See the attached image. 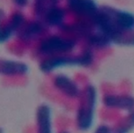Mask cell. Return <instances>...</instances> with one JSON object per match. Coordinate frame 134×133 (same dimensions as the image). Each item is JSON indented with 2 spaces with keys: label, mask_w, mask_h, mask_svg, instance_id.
I'll list each match as a JSON object with an SVG mask.
<instances>
[{
  "label": "cell",
  "mask_w": 134,
  "mask_h": 133,
  "mask_svg": "<svg viewBox=\"0 0 134 133\" xmlns=\"http://www.w3.org/2000/svg\"><path fill=\"white\" fill-rule=\"evenodd\" d=\"M44 31V25L41 22H32L24 24L23 27L18 31V36L24 41H29L36 38L42 34Z\"/></svg>",
  "instance_id": "8fae6325"
},
{
  "label": "cell",
  "mask_w": 134,
  "mask_h": 133,
  "mask_svg": "<svg viewBox=\"0 0 134 133\" xmlns=\"http://www.w3.org/2000/svg\"><path fill=\"white\" fill-rule=\"evenodd\" d=\"M69 10L78 16L94 19L97 15L99 7L94 0H67Z\"/></svg>",
  "instance_id": "5b68a950"
},
{
  "label": "cell",
  "mask_w": 134,
  "mask_h": 133,
  "mask_svg": "<svg viewBox=\"0 0 134 133\" xmlns=\"http://www.w3.org/2000/svg\"><path fill=\"white\" fill-rule=\"evenodd\" d=\"M65 10L60 7H52L49 10L44 16V20L49 26H61L65 19Z\"/></svg>",
  "instance_id": "7c38bea8"
},
{
  "label": "cell",
  "mask_w": 134,
  "mask_h": 133,
  "mask_svg": "<svg viewBox=\"0 0 134 133\" xmlns=\"http://www.w3.org/2000/svg\"><path fill=\"white\" fill-rule=\"evenodd\" d=\"M13 1H14V3L16 5H18V7H24L28 4L29 0H13Z\"/></svg>",
  "instance_id": "e0dca14e"
},
{
  "label": "cell",
  "mask_w": 134,
  "mask_h": 133,
  "mask_svg": "<svg viewBox=\"0 0 134 133\" xmlns=\"http://www.w3.org/2000/svg\"><path fill=\"white\" fill-rule=\"evenodd\" d=\"M34 14L38 17H44L51 7L49 0H34Z\"/></svg>",
  "instance_id": "9a60e30c"
},
{
  "label": "cell",
  "mask_w": 134,
  "mask_h": 133,
  "mask_svg": "<svg viewBox=\"0 0 134 133\" xmlns=\"http://www.w3.org/2000/svg\"><path fill=\"white\" fill-rule=\"evenodd\" d=\"M92 22L114 43L115 40L122 32L134 30V15L123 10L116 9L109 5L99 7L97 15L92 20Z\"/></svg>",
  "instance_id": "6da1fadb"
},
{
  "label": "cell",
  "mask_w": 134,
  "mask_h": 133,
  "mask_svg": "<svg viewBox=\"0 0 134 133\" xmlns=\"http://www.w3.org/2000/svg\"><path fill=\"white\" fill-rule=\"evenodd\" d=\"M53 85L60 93L69 98L79 97L81 94L77 84L66 75H57L53 79Z\"/></svg>",
  "instance_id": "8992f818"
},
{
  "label": "cell",
  "mask_w": 134,
  "mask_h": 133,
  "mask_svg": "<svg viewBox=\"0 0 134 133\" xmlns=\"http://www.w3.org/2000/svg\"><path fill=\"white\" fill-rule=\"evenodd\" d=\"M94 56L92 51L86 50L77 56L56 55L45 59L40 64V69L43 73H49L54 69L65 66L88 67L93 63Z\"/></svg>",
  "instance_id": "3957f363"
},
{
  "label": "cell",
  "mask_w": 134,
  "mask_h": 133,
  "mask_svg": "<svg viewBox=\"0 0 134 133\" xmlns=\"http://www.w3.org/2000/svg\"><path fill=\"white\" fill-rule=\"evenodd\" d=\"M88 42L92 46L96 47V48H104L110 43H112L110 39L107 37L105 34L99 31H97V32L96 33L90 34L88 36Z\"/></svg>",
  "instance_id": "5bb4252c"
},
{
  "label": "cell",
  "mask_w": 134,
  "mask_h": 133,
  "mask_svg": "<svg viewBox=\"0 0 134 133\" xmlns=\"http://www.w3.org/2000/svg\"><path fill=\"white\" fill-rule=\"evenodd\" d=\"M37 133H52L51 111L48 104H41L36 111Z\"/></svg>",
  "instance_id": "ba28073f"
},
{
  "label": "cell",
  "mask_w": 134,
  "mask_h": 133,
  "mask_svg": "<svg viewBox=\"0 0 134 133\" xmlns=\"http://www.w3.org/2000/svg\"><path fill=\"white\" fill-rule=\"evenodd\" d=\"M103 103L109 108L131 111L134 109V97L129 95H108L104 96Z\"/></svg>",
  "instance_id": "52a82bcc"
},
{
  "label": "cell",
  "mask_w": 134,
  "mask_h": 133,
  "mask_svg": "<svg viewBox=\"0 0 134 133\" xmlns=\"http://www.w3.org/2000/svg\"><path fill=\"white\" fill-rule=\"evenodd\" d=\"M59 0H49V2H51V7H55L57 5L58 2H59Z\"/></svg>",
  "instance_id": "ac0fdd59"
},
{
  "label": "cell",
  "mask_w": 134,
  "mask_h": 133,
  "mask_svg": "<svg viewBox=\"0 0 134 133\" xmlns=\"http://www.w3.org/2000/svg\"><path fill=\"white\" fill-rule=\"evenodd\" d=\"M96 97V90L93 85H87L80 94L77 112V125L80 130L86 131L92 127Z\"/></svg>",
  "instance_id": "7a4b0ae2"
},
{
  "label": "cell",
  "mask_w": 134,
  "mask_h": 133,
  "mask_svg": "<svg viewBox=\"0 0 134 133\" xmlns=\"http://www.w3.org/2000/svg\"><path fill=\"white\" fill-rule=\"evenodd\" d=\"M134 129V112L122 118L113 129L114 133H130Z\"/></svg>",
  "instance_id": "4fadbf2b"
},
{
  "label": "cell",
  "mask_w": 134,
  "mask_h": 133,
  "mask_svg": "<svg viewBox=\"0 0 134 133\" xmlns=\"http://www.w3.org/2000/svg\"><path fill=\"white\" fill-rule=\"evenodd\" d=\"M75 46L76 42L73 40L59 36H51L42 42L40 45V51L43 54L56 56L71 51Z\"/></svg>",
  "instance_id": "277c9868"
},
{
  "label": "cell",
  "mask_w": 134,
  "mask_h": 133,
  "mask_svg": "<svg viewBox=\"0 0 134 133\" xmlns=\"http://www.w3.org/2000/svg\"><path fill=\"white\" fill-rule=\"evenodd\" d=\"M28 72V66L24 62L16 60L4 59L0 64L1 75L13 77V76H23Z\"/></svg>",
  "instance_id": "30bf717a"
},
{
  "label": "cell",
  "mask_w": 134,
  "mask_h": 133,
  "mask_svg": "<svg viewBox=\"0 0 134 133\" xmlns=\"http://www.w3.org/2000/svg\"><path fill=\"white\" fill-rule=\"evenodd\" d=\"M24 24H25V19H24V15L20 12L14 13L10 22L5 26H3L0 30V42L3 43L7 42L13 35L14 32H18L21 29Z\"/></svg>",
  "instance_id": "9c48e42d"
},
{
  "label": "cell",
  "mask_w": 134,
  "mask_h": 133,
  "mask_svg": "<svg viewBox=\"0 0 134 133\" xmlns=\"http://www.w3.org/2000/svg\"><path fill=\"white\" fill-rule=\"evenodd\" d=\"M94 133H112V130L106 125H101L96 129Z\"/></svg>",
  "instance_id": "2e32d148"
},
{
  "label": "cell",
  "mask_w": 134,
  "mask_h": 133,
  "mask_svg": "<svg viewBox=\"0 0 134 133\" xmlns=\"http://www.w3.org/2000/svg\"><path fill=\"white\" fill-rule=\"evenodd\" d=\"M59 133H69V132H68V131H65V130H63V131H60V132H59Z\"/></svg>",
  "instance_id": "d6986e66"
}]
</instances>
